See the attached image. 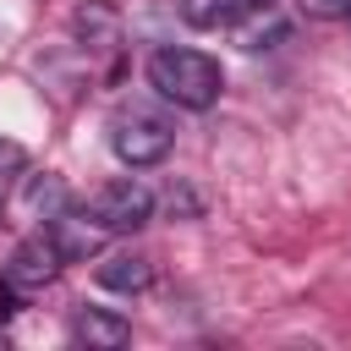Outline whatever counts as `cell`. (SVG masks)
I'll list each match as a JSON object with an SVG mask.
<instances>
[{"instance_id": "cell-1", "label": "cell", "mask_w": 351, "mask_h": 351, "mask_svg": "<svg viewBox=\"0 0 351 351\" xmlns=\"http://www.w3.org/2000/svg\"><path fill=\"white\" fill-rule=\"evenodd\" d=\"M148 88L181 110H208L225 88V71L214 55L203 49H186V44H165L148 55Z\"/></svg>"}, {"instance_id": "cell-2", "label": "cell", "mask_w": 351, "mask_h": 351, "mask_svg": "<svg viewBox=\"0 0 351 351\" xmlns=\"http://www.w3.org/2000/svg\"><path fill=\"white\" fill-rule=\"evenodd\" d=\"M170 143H176V126H170L159 110H148V104H132V110H115V115H110V148H115V159L132 165V170L159 165V159L170 154Z\"/></svg>"}, {"instance_id": "cell-3", "label": "cell", "mask_w": 351, "mask_h": 351, "mask_svg": "<svg viewBox=\"0 0 351 351\" xmlns=\"http://www.w3.org/2000/svg\"><path fill=\"white\" fill-rule=\"evenodd\" d=\"M88 214H93V219H99L110 236H126V230H143V225L154 219V192H148L137 176H121V181L93 186Z\"/></svg>"}, {"instance_id": "cell-4", "label": "cell", "mask_w": 351, "mask_h": 351, "mask_svg": "<svg viewBox=\"0 0 351 351\" xmlns=\"http://www.w3.org/2000/svg\"><path fill=\"white\" fill-rule=\"evenodd\" d=\"M60 252H55V241H49V230H33L27 241H16L11 247V258H5V280L16 285V291H44L55 274H60Z\"/></svg>"}, {"instance_id": "cell-5", "label": "cell", "mask_w": 351, "mask_h": 351, "mask_svg": "<svg viewBox=\"0 0 351 351\" xmlns=\"http://www.w3.org/2000/svg\"><path fill=\"white\" fill-rule=\"evenodd\" d=\"M44 230H49V241H55V252H60L66 263H88V258H99L104 241H110V230H104L88 208H66V214H55Z\"/></svg>"}, {"instance_id": "cell-6", "label": "cell", "mask_w": 351, "mask_h": 351, "mask_svg": "<svg viewBox=\"0 0 351 351\" xmlns=\"http://www.w3.org/2000/svg\"><path fill=\"white\" fill-rule=\"evenodd\" d=\"M181 5V22L186 27H230V22H241V16H252V11H274V0H176Z\"/></svg>"}, {"instance_id": "cell-7", "label": "cell", "mask_w": 351, "mask_h": 351, "mask_svg": "<svg viewBox=\"0 0 351 351\" xmlns=\"http://www.w3.org/2000/svg\"><path fill=\"white\" fill-rule=\"evenodd\" d=\"M71 208V192H66V181L60 176H27L22 181V219H33V225H49L55 214H66Z\"/></svg>"}, {"instance_id": "cell-8", "label": "cell", "mask_w": 351, "mask_h": 351, "mask_svg": "<svg viewBox=\"0 0 351 351\" xmlns=\"http://www.w3.org/2000/svg\"><path fill=\"white\" fill-rule=\"evenodd\" d=\"M71 335L82 340V346H126L132 340V324L121 318V313H110V307H77L71 313Z\"/></svg>"}, {"instance_id": "cell-9", "label": "cell", "mask_w": 351, "mask_h": 351, "mask_svg": "<svg viewBox=\"0 0 351 351\" xmlns=\"http://www.w3.org/2000/svg\"><path fill=\"white\" fill-rule=\"evenodd\" d=\"M93 274H99V285H104V291H143L154 269H148V258H143V252H110V258H99V269H93Z\"/></svg>"}, {"instance_id": "cell-10", "label": "cell", "mask_w": 351, "mask_h": 351, "mask_svg": "<svg viewBox=\"0 0 351 351\" xmlns=\"http://www.w3.org/2000/svg\"><path fill=\"white\" fill-rule=\"evenodd\" d=\"M110 22H115V11H110L104 0H93V5H82V11H77V33H82V38H104V33H110Z\"/></svg>"}, {"instance_id": "cell-11", "label": "cell", "mask_w": 351, "mask_h": 351, "mask_svg": "<svg viewBox=\"0 0 351 351\" xmlns=\"http://www.w3.org/2000/svg\"><path fill=\"white\" fill-rule=\"evenodd\" d=\"M269 38H285V22H274V16H269V22H258V27H247V33H241V44H247V49H269Z\"/></svg>"}, {"instance_id": "cell-12", "label": "cell", "mask_w": 351, "mask_h": 351, "mask_svg": "<svg viewBox=\"0 0 351 351\" xmlns=\"http://www.w3.org/2000/svg\"><path fill=\"white\" fill-rule=\"evenodd\" d=\"M27 165V154H22V143H11V137H0V181L5 176H16Z\"/></svg>"}, {"instance_id": "cell-13", "label": "cell", "mask_w": 351, "mask_h": 351, "mask_svg": "<svg viewBox=\"0 0 351 351\" xmlns=\"http://www.w3.org/2000/svg\"><path fill=\"white\" fill-rule=\"evenodd\" d=\"M296 5H302L307 16H324V22H329V16H351V0H296Z\"/></svg>"}]
</instances>
